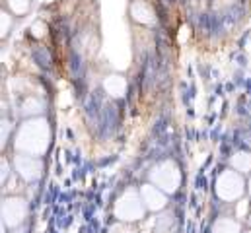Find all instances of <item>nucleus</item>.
I'll return each mask as SVG.
<instances>
[{"mask_svg": "<svg viewBox=\"0 0 251 233\" xmlns=\"http://www.w3.org/2000/svg\"><path fill=\"white\" fill-rule=\"evenodd\" d=\"M117 216H121L123 220H138L142 216V208L132 192H126L125 198L117 204Z\"/></svg>", "mask_w": 251, "mask_h": 233, "instance_id": "1", "label": "nucleus"}, {"mask_svg": "<svg viewBox=\"0 0 251 233\" xmlns=\"http://www.w3.org/2000/svg\"><path fill=\"white\" fill-rule=\"evenodd\" d=\"M2 212H4V224L16 226V224L22 222V218L25 214V204H24V200H18V198L6 200Z\"/></svg>", "mask_w": 251, "mask_h": 233, "instance_id": "2", "label": "nucleus"}, {"mask_svg": "<svg viewBox=\"0 0 251 233\" xmlns=\"http://www.w3.org/2000/svg\"><path fill=\"white\" fill-rule=\"evenodd\" d=\"M218 192L222 198H236L240 192H242V183L240 179L234 173H226L222 175V179L218 181Z\"/></svg>", "mask_w": 251, "mask_h": 233, "instance_id": "3", "label": "nucleus"}, {"mask_svg": "<svg viewBox=\"0 0 251 233\" xmlns=\"http://www.w3.org/2000/svg\"><path fill=\"white\" fill-rule=\"evenodd\" d=\"M144 198L148 200V206H150V210H160L162 206H164V196L156 190V186H150V185H146L144 186Z\"/></svg>", "mask_w": 251, "mask_h": 233, "instance_id": "4", "label": "nucleus"}, {"mask_svg": "<svg viewBox=\"0 0 251 233\" xmlns=\"http://www.w3.org/2000/svg\"><path fill=\"white\" fill-rule=\"evenodd\" d=\"M158 233H172L174 232V218H172V214H168V216H162L160 218V222H158Z\"/></svg>", "mask_w": 251, "mask_h": 233, "instance_id": "5", "label": "nucleus"}, {"mask_svg": "<svg viewBox=\"0 0 251 233\" xmlns=\"http://www.w3.org/2000/svg\"><path fill=\"white\" fill-rule=\"evenodd\" d=\"M212 233H238V226L234 222H218Z\"/></svg>", "mask_w": 251, "mask_h": 233, "instance_id": "6", "label": "nucleus"}]
</instances>
